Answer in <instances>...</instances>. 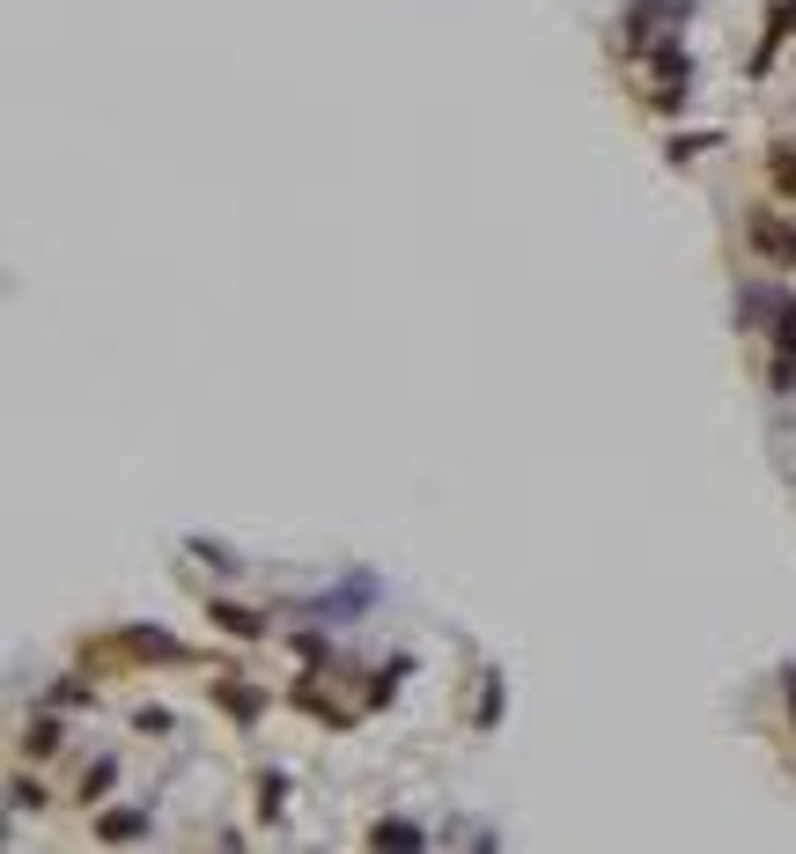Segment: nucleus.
<instances>
[{
	"mask_svg": "<svg viewBox=\"0 0 796 854\" xmlns=\"http://www.w3.org/2000/svg\"><path fill=\"white\" fill-rule=\"evenodd\" d=\"M686 8H694V0H634V8H627V52H642L649 30L672 23V15H686Z\"/></svg>",
	"mask_w": 796,
	"mask_h": 854,
	"instance_id": "1",
	"label": "nucleus"
},
{
	"mask_svg": "<svg viewBox=\"0 0 796 854\" xmlns=\"http://www.w3.org/2000/svg\"><path fill=\"white\" fill-rule=\"evenodd\" d=\"M789 700H796V670H789Z\"/></svg>",
	"mask_w": 796,
	"mask_h": 854,
	"instance_id": "9",
	"label": "nucleus"
},
{
	"mask_svg": "<svg viewBox=\"0 0 796 854\" xmlns=\"http://www.w3.org/2000/svg\"><path fill=\"white\" fill-rule=\"evenodd\" d=\"M214 700H222L236 722H251V714H258V692H244V678H214Z\"/></svg>",
	"mask_w": 796,
	"mask_h": 854,
	"instance_id": "3",
	"label": "nucleus"
},
{
	"mask_svg": "<svg viewBox=\"0 0 796 854\" xmlns=\"http://www.w3.org/2000/svg\"><path fill=\"white\" fill-rule=\"evenodd\" d=\"M214 626H229V634H266V619H258V611H244V605H214Z\"/></svg>",
	"mask_w": 796,
	"mask_h": 854,
	"instance_id": "4",
	"label": "nucleus"
},
{
	"mask_svg": "<svg viewBox=\"0 0 796 854\" xmlns=\"http://www.w3.org/2000/svg\"><path fill=\"white\" fill-rule=\"evenodd\" d=\"M369 840H376V847H421V832H413V825H376Z\"/></svg>",
	"mask_w": 796,
	"mask_h": 854,
	"instance_id": "5",
	"label": "nucleus"
},
{
	"mask_svg": "<svg viewBox=\"0 0 796 854\" xmlns=\"http://www.w3.org/2000/svg\"><path fill=\"white\" fill-rule=\"evenodd\" d=\"M782 23H789V30H796V0H789V8H782Z\"/></svg>",
	"mask_w": 796,
	"mask_h": 854,
	"instance_id": "8",
	"label": "nucleus"
},
{
	"mask_svg": "<svg viewBox=\"0 0 796 854\" xmlns=\"http://www.w3.org/2000/svg\"><path fill=\"white\" fill-rule=\"evenodd\" d=\"M103 832H111V840H133V832H141V818H133V810H119V818H103Z\"/></svg>",
	"mask_w": 796,
	"mask_h": 854,
	"instance_id": "7",
	"label": "nucleus"
},
{
	"mask_svg": "<svg viewBox=\"0 0 796 854\" xmlns=\"http://www.w3.org/2000/svg\"><path fill=\"white\" fill-rule=\"evenodd\" d=\"M774 177H782V192H796V141L774 147Z\"/></svg>",
	"mask_w": 796,
	"mask_h": 854,
	"instance_id": "6",
	"label": "nucleus"
},
{
	"mask_svg": "<svg viewBox=\"0 0 796 854\" xmlns=\"http://www.w3.org/2000/svg\"><path fill=\"white\" fill-rule=\"evenodd\" d=\"M774 332H782V354H774V391H789V384H796V302H782Z\"/></svg>",
	"mask_w": 796,
	"mask_h": 854,
	"instance_id": "2",
	"label": "nucleus"
}]
</instances>
